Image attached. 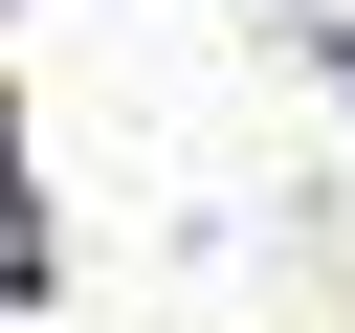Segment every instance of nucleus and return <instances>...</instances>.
<instances>
[{
  "mask_svg": "<svg viewBox=\"0 0 355 333\" xmlns=\"http://www.w3.org/2000/svg\"><path fill=\"white\" fill-rule=\"evenodd\" d=\"M0 266H22V222H0Z\"/></svg>",
  "mask_w": 355,
  "mask_h": 333,
  "instance_id": "f257e3e1",
  "label": "nucleus"
}]
</instances>
